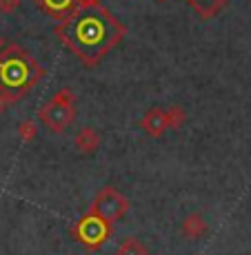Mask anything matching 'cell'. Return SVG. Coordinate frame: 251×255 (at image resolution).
Returning <instances> with one entry per match:
<instances>
[{
  "label": "cell",
  "instance_id": "obj_1",
  "mask_svg": "<svg viewBox=\"0 0 251 255\" xmlns=\"http://www.w3.org/2000/svg\"><path fill=\"white\" fill-rule=\"evenodd\" d=\"M42 76V67L24 49L11 47L0 53V89L24 96Z\"/></svg>",
  "mask_w": 251,
  "mask_h": 255
},
{
  "label": "cell",
  "instance_id": "obj_2",
  "mask_svg": "<svg viewBox=\"0 0 251 255\" xmlns=\"http://www.w3.org/2000/svg\"><path fill=\"white\" fill-rule=\"evenodd\" d=\"M40 122L51 133H65L73 120H76V96L71 89H60L42 105L40 109Z\"/></svg>",
  "mask_w": 251,
  "mask_h": 255
},
{
  "label": "cell",
  "instance_id": "obj_3",
  "mask_svg": "<svg viewBox=\"0 0 251 255\" xmlns=\"http://www.w3.org/2000/svg\"><path fill=\"white\" fill-rule=\"evenodd\" d=\"M73 27V33H76V42H71V47L76 45L78 49H93L96 51V60L100 53H105V49L114 47L116 38H109L105 33V27L98 18L93 16H87V18H80L76 24L69 22Z\"/></svg>",
  "mask_w": 251,
  "mask_h": 255
},
{
  "label": "cell",
  "instance_id": "obj_4",
  "mask_svg": "<svg viewBox=\"0 0 251 255\" xmlns=\"http://www.w3.org/2000/svg\"><path fill=\"white\" fill-rule=\"evenodd\" d=\"M89 211L93 215H98V218H102L105 222L114 224L127 215V211H129V200L118 189H114V186H105V189H100L96 193Z\"/></svg>",
  "mask_w": 251,
  "mask_h": 255
},
{
  "label": "cell",
  "instance_id": "obj_5",
  "mask_svg": "<svg viewBox=\"0 0 251 255\" xmlns=\"http://www.w3.org/2000/svg\"><path fill=\"white\" fill-rule=\"evenodd\" d=\"M71 235L78 240V242L85 244V247L100 249L102 244L111 238V224L105 222L102 218H98V215H93L89 211V213L82 215V218L73 224Z\"/></svg>",
  "mask_w": 251,
  "mask_h": 255
},
{
  "label": "cell",
  "instance_id": "obj_6",
  "mask_svg": "<svg viewBox=\"0 0 251 255\" xmlns=\"http://www.w3.org/2000/svg\"><path fill=\"white\" fill-rule=\"evenodd\" d=\"M140 127L147 135L151 138H160L165 131H169V125H167V114L162 107H151L140 120Z\"/></svg>",
  "mask_w": 251,
  "mask_h": 255
},
{
  "label": "cell",
  "instance_id": "obj_7",
  "mask_svg": "<svg viewBox=\"0 0 251 255\" xmlns=\"http://www.w3.org/2000/svg\"><path fill=\"white\" fill-rule=\"evenodd\" d=\"M207 220L200 211H191L180 220V233L187 240H203L207 235Z\"/></svg>",
  "mask_w": 251,
  "mask_h": 255
},
{
  "label": "cell",
  "instance_id": "obj_8",
  "mask_svg": "<svg viewBox=\"0 0 251 255\" xmlns=\"http://www.w3.org/2000/svg\"><path fill=\"white\" fill-rule=\"evenodd\" d=\"M73 144H76V149L80 151V153L91 155V153H96V151L100 149L102 135L98 133L93 127H82V129L76 133V138H73Z\"/></svg>",
  "mask_w": 251,
  "mask_h": 255
},
{
  "label": "cell",
  "instance_id": "obj_9",
  "mask_svg": "<svg viewBox=\"0 0 251 255\" xmlns=\"http://www.w3.org/2000/svg\"><path fill=\"white\" fill-rule=\"evenodd\" d=\"M116 255H149V247L140 238H125L118 244Z\"/></svg>",
  "mask_w": 251,
  "mask_h": 255
},
{
  "label": "cell",
  "instance_id": "obj_10",
  "mask_svg": "<svg viewBox=\"0 0 251 255\" xmlns=\"http://www.w3.org/2000/svg\"><path fill=\"white\" fill-rule=\"evenodd\" d=\"M165 114H167V125H169V129H180V127L187 122V111L178 105L167 107Z\"/></svg>",
  "mask_w": 251,
  "mask_h": 255
},
{
  "label": "cell",
  "instance_id": "obj_11",
  "mask_svg": "<svg viewBox=\"0 0 251 255\" xmlns=\"http://www.w3.org/2000/svg\"><path fill=\"white\" fill-rule=\"evenodd\" d=\"M38 135V127L33 120H22L20 125H18V138H20L24 144H29V142H33Z\"/></svg>",
  "mask_w": 251,
  "mask_h": 255
},
{
  "label": "cell",
  "instance_id": "obj_12",
  "mask_svg": "<svg viewBox=\"0 0 251 255\" xmlns=\"http://www.w3.org/2000/svg\"><path fill=\"white\" fill-rule=\"evenodd\" d=\"M18 98H22V96H18V93H13V91H7V89H0V114L7 111Z\"/></svg>",
  "mask_w": 251,
  "mask_h": 255
},
{
  "label": "cell",
  "instance_id": "obj_13",
  "mask_svg": "<svg viewBox=\"0 0 251 255\" xmlns=\"http://www.w3.org/2000/svg\"><path fill=\"white\" fill-rule=\"evenodd\" d=\"M42 2H45V7L49 9V11L60 13V11H67V9L71 7L73 0H42Z\"/></svg>",
  "mask_w": 251,
  "mask_h": 255
},
{
  "label": "cell",
  "instance_id": "obj_14",
  "mask_svg": "<svg viewBox=\"0 0 251 255\" xmlns=\"http://www.w3.org/2000/svg\"><path fill=\"white\" fill-rule=\"evenodd\" d=\"M20 7V0H0V13H16V9Z\"/></svg>",
  "mask_w": 251,
  "mask_h": 255
},
{
  "label": "cell",
  "instance_id": "obj_15",
  "mask_svg": "<svg viewBox=\"0 0 251 255\" xmlns=\"http://www.w3.org/2000/svg\"><path fill=\"white\" fill-rule=\"evenodd\" d=\"M73 2H76L80 9H91L98 4V0H73Z\"/></svg>",
  "mask_w": 251,
  "mask_h": 255
},
{
  "label": "cell",
  "instance_id": "obj_16",
  "mask_svg": "<svg viewBox=\"0 0 251 255\" xmlns=\"http://www.w3.org/2000/svg\"><path fill=\"white\" fill-rule=\"evenodd\" d=\"M2 51H4V38L0 36V53H2Z\"/></svg>",
  "mask_w": 251,
  "mask_h": 255
}]
</instances>
